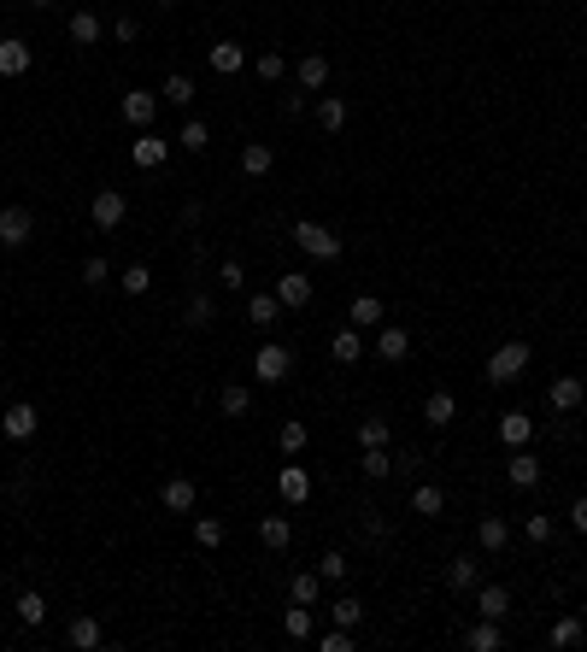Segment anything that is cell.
<instances>
[{
  "label": "cell",
  "mask_w": 587,
  "mask_h": 652,
  "mask_svg": "<svg viewBox=\"0 0 587 652\" xmlns=\"http://www.w3.org/2000/svg\"><path fill=\"white\" fill-rule=\"evenodd\" d=\"M523 370H529V341H505L488 359V383H517Z\"/></svg>",
  "instance_id": "6da1fadb"
},
{
  "label": "cell",
  "mask_w": 587,
  "mask_h": 652,
  "mask_svg": "<svg viewBox=\"0 0 587 652\" xmlns=\"http://www.w3.org/2000/svg\"><path fill=\"white\" fill-rule=\"evenodd\" d=\"M294 242L306 247L311 259H341V235H335V229H323V224H311V218L294 224Z\"/></svg>",
  "instance_id": "7a4b0ae2"
},
{
  "label": "cell",
  "mask_w": 587,
  "mask_h": 652,
  "mask_svg": "<svg viewBox=\"0 0 587 652\" xmlns=\"http://www.w3.org/2000/svg\"><path fill=\"white\" fill-rule=\"evenodd\" d=\"M288 370H294V353L277 347V341L259 347V359H252V376H259V383H288Z\"/></svg>",
  "instance_id": "3957f363"
},
{
  "label": "cell",
  "mask_w": 587,
  "mask_h": 652,
  "mask_svg": "<svg viewBox=\"0 0 587 652\" xmlns=\"http://www.w3.org/2000/svg\"><path fill=\"white\" fill-rule=\"evenodd\" d=\"M88 218H95L100 229H118V224L129 218V200L118 194V188H100V194H95V206H88Z\"/></svg>",
  "instance_id": "277c9868"
},
{
  "label": "cell",
  "mask_w": 587,
  "mask_h": 652,
  "mask_svg": "<svg viewBox=\"0 0 587 652\" xmlns=\"http://www.w3.org/2000/svg\"><path fill=\"white\" fill-rule=\"evenodd\" d=\"M0 429H6V441H29L36 429H42V417H36V406H29V400H12V406H6V417H0Z\"/></svg>",
  "instance_id": "5b68a950"
},
{
  "label": "cell",
  "mask_w": 587,
  "mask_h": 652,
  "mask_svg": "<svg viewBox=\"0 0 587 652\" xmlns=\"http://www.w3.org/2000/svg\"><path fill=\"white\" fill-rule=\"evenodd\" d=\"M129 159H136L141 170H159L170 159V142H159V129H141L136 142H129Z\"/></svg>",
  "instance_id": "8992f818"
},
{
  "label": "cell",
  "mask_w": 587,
  "mask_h": 652,
  "mask_svg": "<svg viewBox=\"0 0 587 652\" xmlns=\"http://www.w3.org/2000/svg\"><path fill=\"white\" fill-rule=\"evenodd\" d=\"M124 118H129L136 129H153V118H159V95H153V88H129V95H124Z\"/></svg>",
  "instance_id": "52a82bcc"
},
{
  "label": "cell",
  "mask_w": 587,
  "mask_h": 652,
  "mask_svg": "<svg viewBox=\"0 0 587 652\" xmlns=\"http://www.w3.org/2000/svg\"><path fill=\"white\" fill-rule=\"evenodd\" d=\"M29 229H36L29 206H6V212H0V242H6V247H24V242H29Z\"/></svg>",
  "instance_id": "ba28073f"
},
{
  "label": "cell",
  "mask_w": 587,
  "mask_h": 652,
  "mask_svg": "<svg viewBox=\"0 0 587 652\" xmlns=\"http://www.w3.org/2000/svg\"><path fill=\"white\" fill-rule=\"evenodd\" d=\"M29 65H36L29 42H24V36H6V42H0V77H24Z\"/></svg>",
  "instance_id": "9c48e42d"
},
{
  "label": "cell",
  "mask_w": 587,
  "mask_h": 652,
  "mask_svg": "<svg viewBox=\"0 0 587 652\" xmlns=\"http://www.w3.org/2000/svg\"><path fill=\"white\" fill-rule=\"evenodd\" d=\"M376 359L382 365H406L411 359V329H376Z\"/></svg>",
  "instance_id": "30bf717a"
},
{
  "label": "cell",
  "mask_w": 587,
  "mask_h": 652,
  "mask_svg": "<svg viewBox=\"0 0 587 652\" xmlns=\"http://www.w3.org/2000/svg\"><path fill=\"white\" fill-rule=\"evenodd\" d=\"M294 83L306 88V95H318V88L329 83V59H323V54H306L300 65H294Z\"/></svg>",
  "instance_id": "8fae6325"
},
{
  "label": "cell",
  "mask_w": 587,
  "mask_h": 652,
  "mask_svg": "<svg viewBox=\"0 0 587 652\" xmlns=\"http://www.w3.org/2000/svg\"><path fill=\"white\" fill-rule=\"evenodd\" d=\"M277 300L288 306V312H300V306L311 300V276H306V270H288V276L277 283Z\"/></svg>",
  "instance_id": "7c38bea8"
},
{
  "label": "cell",
  "mask_w": 587,
  "mask_h": 652,
  "mask_svg": "<svg viewBox=\"0 0 587 652\" xmlns=\"http://www.w3.org/2000/svg\"><path fill=\"white\" fill-rule=\"evenodd\" d=\"M277 494L288 499V506H306V499H311V476H306L300 465H288V470L277 476Z\"/></svg>",
  "instance_id": "4fadbf2b"
},
{
  "label": "cell",
  "mask_w": 587,
  "mask_h": 652,
  "mask_svg": "<svg viewBox=\"0 0 587 652\" xmlns=\"http://www.w3.org/2000/svg\"><path fill=\"white\" fill-rule=\"evenodd\" d=\"M159 499H165V511H194V506H200V488L188 483V476H170Z\"/></svg>",
  "instance_id": "5bb4252c"
},
{
  "label": "cell",
  "mask_w": 587,
  "mask_h": 652,
  "mask_svg": "<svg viewBox=\"0 0 587 652\" xmlns=\"http://www.w3.org/2000/svg\"><path fill=\"white\" fill-rule=\"evenodd\" d=\"M500 441H505V447H529V441H534L529 411H505V417H500Z\"/></svg>",
  "instance_id": "9a60e30c"
},
{
  "label": "cell",
  "mask_w": 587,
  "mask_h": 652,
  "mask_svg": "<svg viewBox=\"0 0 587 652\" xmlns=\"http://www.w3.org/2000/svg\"><path fill=\"white\" fill-rule=\"evenodd\" d=\"M505 476H511V488H534V483H541V465H534V453H529V447H517V453H511Z\"/></svg>",
  "instance_id": "2e32d148"
},
{
  "label": "cell",
  "mask_w": 587,
  "mask_h": 652,
  "mask_svg": "<svg viewBox=\"0 0 587 652\" xmlns=\"http://www.w3.org/2000/svg\"><path fill=\"white\" fill-rule=\"evenodd\" d=\"M65 640H70V647H77V652H95V647H100V640H106V629H100V623H95V617H70V629H65Z\"/></svg>",
  "instance_id": "e0dca14e"
},
{
  "label": "cell",
  "mask_w": 587,
  "mask_h": 652,
  "mask_svg": "<svg viewBox=\"0 0 587 652\" xmlns=\"http://www.w3.org/2000/svg\"><path fill=\"white\" fill-rule=\"evenodd\" d=\"M582 394H587V388H582V376H558V383L546 388L552 411H575V406H582Z\"/></svg>",
  "instance_id": "ac0fdd59"
},
{
  "label": "cell",
  "mask_w": 587,
  "mask_h": 652,
  "mask_svg": "<svg viewBox=\"0 0 587 652\" xmlns=\"http://www.w3.org/2000/svg\"><path fill=\"white\" fill-rule=\"evenodd\" d=\"M475 535H482V553H505V547H511V524H505V517H482Z\"/></svg>",
  "instance_id": "d6986e66"
},
{
  "label": "cell",
  "mask_w": 587,
  "mask_h": 652,
  "mask_svg": "<svg viewBox=\"0 0 587 652\" xmlns=\"http://www.w3.org/2000/svg\"><path fill=\"white\" fill-rule=\"evenodd\" d=\"M241 65H247V47H241V42H218V47H211V71H218V77H236Z\"/></svg>",
  "instance_id": "ffe728a7"
},
{
  "label": "cell",
  "mask_w": 587,
  "mask_h": 652,
  "mask_svg": "<svg viewBox=\"0 0 587 652\" xmlns=\"http://www.w3.org/2000/svg\"><path fill=\"white\" fill-rule=\"evenodd\" d=\"M382 324H388V312H382L376 294H359V300H352V329H382Z\"/></svg>",
  "instance_id": "44dd1931"
},
{
  "label": "cell",
  "mask_w": 587,
  "mask_h": 652,
  "mask_svg": "<svg viewBox=\"0 0 587 652\" xmlns=\"http://www.w3.org/2000/svg\"><path fill=\"white\" fill-rule=\"evenodd\" d=\"M329 359H335V365H359V359H364L359 329H335V341H329Z\"/></svg>",
  "instance_id": "7402d4cb"
},
{
  "label": "cell",
  "mask_w": 587,
  "mask_h": 652,
  "mask_svg": "<svg viewBox=\"0 0 587 652\" xmlns=\"http://www.w3.org/2000/svg\"><path fill=\"white\" fill-rule=\"evenodd\" d=\"M12 611H18V623H24V629H42V623H47V599L36 594V588H24Z\"/></svg>",
  "instance_id": "603a6c76"
},
{
  "label": "cell",
  "mask_w": 587,
  "mask_h": 652,
  "mask_svg": "<svg viewBox=\"0 0 587 652\" xmlns=\"http://www.w3.org/2000/svg\"><path fill=\"white\" fill-rule=\"evenodd\" d=\"M270 165H277L270 142H247L241 147V170H247V177H270Z\"/></svg>",
  "instance_id": "cb8c5ba5"
},
{
  "label": "cell",
  "mask_w": 587,
  "mask_h": 652,
  "mask_svg": "<svg viewBox=\"0 0 587 652\" xmlns=\"http://www.w3.org/2000/svg\"><path fill=\"white\" fill-rule=\"evenodd\" d=\"M423 417H429L434 429H441V424H452V417H459V400H452L447 388H434V394L423 400Z\"/></svg>",
  "instance_id": "d4e9b609"
},
{
  "label": "cell",
  "mask_w": 587,
  "mask_h": 652,
  "mask_svg": "<svg viewBox=\"0 0 587 652\" xmlns=\"http://www.w3.org/2000/svg\"><path fill=\"white\" fill-rule=\"evenodd\" d=\"M318 594H323V576H318V570H300V576L288 582V599H294V606H318Z\"/></svg>",
  "instance_id": "484cf974"
},
{
  "label": "cell",
  "mask_w": 587,
  "mask_h": 652,
  "mask_svg": "<svg viewBox=\"0 0 587 652\" xmlns=\"http://www.w3.org/2000/svg\"><path fill=\"white\" fill-rule=\"evenodd\" d=\"M475 611H482V617H493V623H500L505 611H511V594H505L500 582H488V588H482V594H475Z\"/></svg>",
  "instance_id": "4316f807"
},
{
  "label": "cell",
  "mask_w": 587,
  "mask_h": 652,
  "mask_svg": "<svg viewBox=\"0 0 587 652\" xmlns=\"http://www.w3.org/2000/svg\"><path fill=\"white\" fill-rule=\"evenodd\" d=\"M277 312H282V300H277V294H247V324L270 329V324H277Z\"/></svg>",
  "instance_id": "83f0119b"
},
{
  "label": "cell",
  "mask_w": 587,
  "mask_h": 652,
  "mask_svg": "<svg viewBox=\"0 0 587 652\" xmlns=\"http://www.w3.org/2000/svg\"><path fill=\"white\" fill-rule=\"evenodd\" d=\"M259 541H265L270 553H282V547L294 541V524H288V517H265V524H259Z\"/></svg>",
  "instance_id": "f1b7e54d"
},
{
  "label": "cell",
  "mask_w": 587,
  "mask_h": 652,
  "mask_svg": "<svg viewBox=\"0 0 587 652\" xmlns=\"http://www.w3.org/2000/svg\"><path fill=\"white\" fill-rule=\"evenodd\" d=\"M318 124L335 136V129L347 124V100H341V95H323V100H318Z\"/></svg>",
  "instance_id": "f546056e"
},
{
  "label": "cell",
  "mask_w": 587,
  "mask_h": 652,
  "mask_svg": "<svg viewBox=\"0 0 587 652\" xmlns=\"http://www.w3.org/2000/svg\"><path fill=\"white\" fill-rule=\"evenodd\" d=\"M470 647L475 652H500L505 647V635H500V623H493V617H482V623L470 629Z\"/></svg>",
  "instance_id": "4dcf8cb0"
},
{
  "label": "cell",
  "mask_w": 587,
  "mask_h": 652,
  "mask_svg": "<svg viewBox=\"0 0 587 652\" xmlns=\"http://www.w3.org/2000/svg\"><path fill=\"white\" fill-rule=\"evenodd\" d=\"M218 406H224V417H247V411H252V394H247L241 383H229L224 394H218Z\"/></svg>",
  "instance_id": "1f68e13d"
},
{
  "label": "cell",
  "mask_w": 587,
  "mask_h": 652,
  "mask_svg": "<svg viewBox=\"0 0 587 652\" xmlns=\"http://www.w3.org/2000/svg\"><path fill=\"white\" fill-rule=\"evenodd\" d=\"M70 42H77V47H95L100 42V18L95 12H77V18H70Z\"/></svg>",
  "instance_id": "d6a6232c"
},
{
  "label": "cell",
  "mask_w": 587,
  "mask_h": 652,
  "mask_svg": "<svg viewBox=\"0 0 587 652\" xmlns=\"http://www.w3.org/2000/svg\"><path fill=\"white\" fill-rule=\"evenodd\" d=\"M224 535H229V529L218 524V517H194V541L206 547V553H218V547H224Z\"/></svg>",
  "instance_id": "836d02e7"
},
{
  "label": "cell",
  "mask_w": 587,
  "mask_h": 652,
  "mask_svg": "<svg viewBox=\"0 0 587 652\" xmlns=\"http://www.w3.org/2000/svg\"><path fill=\"white\" fill-rule=\"evenodd\" d=\"M165 100H170V106H182V112H188V106H194V83H188V77H182V71H170V77H165Z\"/></svg>",
  "instance_id": "e575fe53"
},
{
  "label": "cell",
  "mask_w": 587,
  "mask_h": 652,
  "mask_svg": "<svg viewBox=\"0 0 587 652\" xmlns=\"http://www.w3.org/2000/svg\"><path fill=\"white\" fill-rule=\"evenodd\" d=\"M411 511H418V517H441V511H447V494H441V488H418V494H411Z\"/></svg>",
  "instance_id": "d590c367"
},
{
  "label": "cell",
  "mask_w": 587,
  "mask_h": 652,
  "mask_svg": "<svg viewBox=\"0 0 587 652\" xmlns=\"http://www.w3.org/2000/svg\"><path fill=\"white\" fill-rule=\"evenodd\" d=\"M282 629H288V640H306V635H311V606H294V599H288V617H282Z\"/></svg>",
  "instance_id": "8d00e7d4"
},
{
  "label": "cell",
  "mask_w": 587,
  "mask_h": 652,
  "mask_svg": "<svg viewBox=\"0 0 587 652\" xmlns=\"http://www.w3.org/2000/svg\"><path fill=\"white\" fill-rule=\"evenodd\" d=\"M118 288H124V294H147V288H153V270H147V265H129L124 276H118Z\"/></svg>",
  "instance_id": "74e56055"
},
{
  "label": "cell",
  "mask_w": 587,
  "mask_h": 652,
  "mask_svg": "<svg viewBox=\"0 0 587 652\" xmlns=\"http://www.w3.org/2000/svg\"><path fill=\"white\" fill-rule=\"evenodd\" d=\"M552 647H582V617H558L552 623Z\"/></svg>",
  "instance_id": "f35d334b"
},
{
  "label": "cell",
  "mask_w": 587,
  "mask_h": 652,
  "mask_svg": "<svg viewBox=\"0 0 587 652\" xmlns=\"http://www.w3.org/2000/svg\"><path fill=\"white\" fill-rule=\"evenodd\" d=\"M206 142H211V129L200 124V118H188V124H182V147H188V153H206Z\"/></svg>",
  "instance_id": "ab89813d"
},
{
  "label": "cell",
  "mask_w": 587,
  "mask_h": 652,
  "mask_svg": "<svg viewBox=\"0 0 587 652\" xmlns=\"http://www.w3.org/2000/svg\"><path fill=\"white\" fill-rule=\"evenodd\" d=\"M329 617H335L341 629H352V623H359V617H364V606H359V599H347V594H341L335 606H329Z\"/></svg>",
  "instance_id": "60d3db41"
},
{
  "label": "cell",
  "mask_w": 587,
  "mask_h": 652,
  "mask_svg": "<svg viewBox=\"0 0 587 652\" xmlns=\"http://www.w3.org/2000/svg\"><path fill=\"white\" fill-rule=\"evenodd\" d=\"M347 570H352V565H347L341 553H323V558H318V576H323V582H347Z\"/></svg>",
  "instance_id": "b9f144b4"
},
{
  "label": "cell",
  "mask_w": 587,
  "mask_h": 652,
  "mask_svg": "<svg viewBox=\"0 0 587 652\" xmlns=\"http://www.w3.org/2000/svg\"><path fill=\"white\" fill-rule=\"evenodd\" d=\"M447 582H452V588H475V558H452Z\"/></svg>",
  "instance_id": "7bdbcfd3"
},
{
  "label": "cell",
  "mask_w": 587,
  "mask_h": 652,
  "mask_svg": "<svg viewBox=\"0 0 587 652\" xmlns=\"http://www.w3.org/2000/svg\"><path fill=\"white\" fill-rule=\"evenodd\" d=\"M282 71H288V59H282L277 47H265V54H259V77H265V83H277Z\"/></svg>",
  "instance_id": "ee69618b"
},
{
  "label": "cell",
  "mask_w": 587,
  "mask_h": 652,
  "mask_svg": "<svg viewBox=\"0 0 587 652\" xmlns=\"http://www.w3.org/2000/svg\"><path fill=\"white\" fill-rule=\"evenodd\" d=\"M211 318H218V306H211V294H194V300H188V324H211Z\"/></svg>",
  "instance_id": "f6af8a7d"
},
{
  "label": "cell",
  "mask_w": 587,
  "mask_h": 652,
  "mask_svg": "<svg viewBox=\"0 0 587 652\" xmlns=\"http://www.w3.org/2000/svg\"><path fill=\"white\" fill-rule=\"evenodd\" d=\"M364 476H388V447H364Z\"/></svg>",
  "instance_id": "bcb514c9"
},
{
  "label": "cell",
  "mask_w": 587,
  "mask_h": 652,
  "mask_svg": "<svg viewBox=\"0 0 587 652\" xmlns=\"http://www.w3.org/2000/svg\"><path fill=\"white\" fill-rule=\"evenodd\" d=\"M83 283H88V288H106V283H112L106 259H83Z\"/></svg>",
  "instance_id": "7dc6e473"
},
{
  "label": "cell",
  "mask_w": 587,
  "mask_h": 652,
  "mask_svg": "<svg viewBox=\"0 0 587 652\" xmlns=\"http://www.w3.org/2000/svg\"><path fill=\"white\" fill-rule=\"evenodd\" d=\"M277 441H282V453H300V447H306V424H282Z\"/></svg>",
  "instance_id": "c3c4849f"
},
{
  "label": "cell",
  "mask_w": 587,
  "mask_h": 652,
  "mask_svg": "<svg viewBox=\"0 0 587 652\" xmlns=\"http://www.w3.org/2000/svg\"><path fill=\"white\" fill-rule=\"evenodd\" d=\"M359 441H364V447H388V424H382V417L359 424Z\"/></svg>",
  "instance_id": "681fc988"
},
{
  "label": "cell",
  "mask_w": 587,
  "mask_h": 652,
  "mask_svg": "<svg viewBox=\"0 0 587 652\" xmlns=\"http://www.w3.org/2000/svg\"><path fill=\"white\" fill-rule=\"evenodd\" d=\"M318 647H323V652H352V629H341V623H335L329 635L318 640Z\"/></svg>",
  "instance_id": "f907efd6"
},
{
  "label": "cell",
  "mask_w": 587,
  "mask_h": 652,
  "mask_svg": "<svg viewBox=\"0 0 587 652\" xmlns=\"http://www.w3.org/2000/svg\"><path fill=\"white\" fill-rule=\"evenodd\" d=\"M529 541L546 547V541H552V517H529Z\"/></svg>",
  "instance_id": "816d5d0a"
},
{
  "label": "cell",
  "mask_w": 587,
  "mask_h": 652,
  "mask_svg": "<svg viewBox=\"0 0 587 652\" xmlns=\"http://www.w3.org/2000/svg\"><path fill=\"white\" fill-rule=\"evenodd\" d=\"M218 283H224V288H241V265H236V259H224V270H218Z\"/></svg>",
  "instance_id": "f5cc1de1"
},
{
  "label": "cell",
  "mask_w": 587,
  "mask_h": 652,
  "mask_svg": "<svg viewBox=\"0 0 587 652\" xmlns=\"http://www.w3.org/2000/svg\"><path fill=\"white\" fill-rule=\"evenodd\" d=\"M570 524H575V529H582V535H587V499H575V511H570Z\"/></svg>",
  "instance_id": "db71d44e"
},
{
  "label": "cell",
  "mask_w": 587,
  "mask_h": 652,
  "mask_svg": "<svg viewBox=\"0 0 587 652\" xmlns=\"http://www.w3.org/2000/svg\"><path fill=\"white\" fill-rule=\"evenodd\" d=\"M29 6H54V0H29Z\"/></svg>",
  "instance_id": "11a10c76"
},
{
  "label": "cell",
  "mask_w": 587,
  "mask_h": 652,
  "mask_svg": "<svg viewBox=\"0 0 587 652\" xmlns=\"http://www.w3.org/2000/svg\"><path fill=\"white\" fill-rule=\"evenodd\" d=\"M159 6H177V0H159Z\"/></svg>",
  "instance_id": "9f6ffc18"
}]
</instances>
